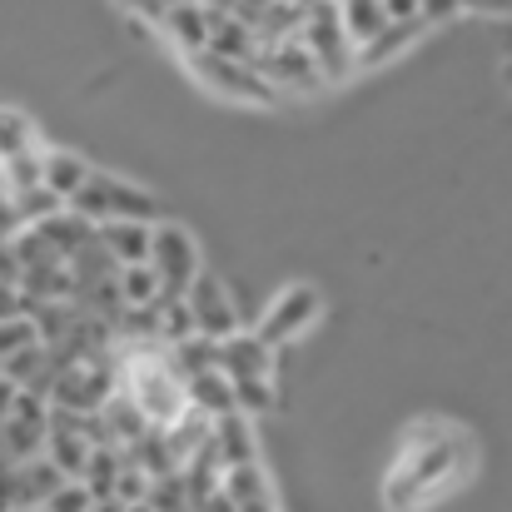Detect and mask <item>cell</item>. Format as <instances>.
Wrapping results in <instances>:
<instances>
[{
    "instance_id": "obj_7",
    "label": "cell",
    "mask_w": 512,
    "mask_h": 512,
    "mask_svg": "<svg viewBox=\"0 0 512 512\" xmlns=\"http://www.w3.org/2000/svg\"><path fill=\"white\" fill-rule=\"evenodd\" d=\"M145 264L155 269L165 299H184V289H189L194 274L204 269V264H199L194 234L179 229V224H155V229H150V259H145Z\"/></svg>"
},
{
    "instance_id": "obj_31",
    "label": "cell",
    "mask_w": 512,
    "mask_h": 512,
    "mask_svg": "<svg viewBox=\"0 0 512 512\" xmlns=\"http://www.w3.org/2000/svg\"><path fill=\"white\" fill-rule=\"evenodd\" d=\"M20 224H15V209H10V194L0 189V239H10Z\"/></svg>"
},
{
    "instance_id": "obj_30",
    "label": "cell",
    "mask_w": 512,
    "mask_h": 512,
    "mask_svg": "<svg viewBox=\"0 0 512 512\" xmlns=\"http://www.w3.org/2000/svg\"><path fill=\"white\" fill-rule=\"evenodd\" d=\"M378 10H383L388 25H398V20H418V0H378Z\"/></svg>"
},
{
    "instance_id": "obj_10",
    "label": "cell",
    "mask_w": 512,
    "mask_h": 512,
    "mask_svg": "<svg viewBox=\"0 0 512 512\" xmlns=\"http://www.w3.org/2000/svg\"><path fill=\"white\" fill-rule=\"evenodd\" d=\"M184 304H189V319H194V334L199 339H229L234 329H239V309H234V299H229V289L214 279V274H194V284L184 289Z\"/></svg>"
},
{
    "instance_id": "obj_24",
    "label": "cell",
    "mask_w": 512,
    "mask_h": 512,
    "mask_svg": "<svg viewBox=\"0 0 512 512\" xmlns=\"http://www.w3.org/2000/svg\"><path fill=\"white\" fill-rule=\"evenodd\" d=\"M334 5H339V20H343V30H348V40H353V50L368 45L388 25L383 10H378V0H334Z\"/></svg>"
},
{
    "instance_id": "obj_9",
    "label": "cell",
    "mask_w": 512,
    "mask_h": 512,
    "mask_svg": "<svg viewBox=\"0 0 512 512\" xmlns=\"http://www.w3.org/2000/svg\"><path fill=\"white\" fill-rule=\"evenodd\" d=\"M319 319H324V294H319L314 284H289V289H279V299L264 309V319H259L254 334L279 353L284 343L304 339Z\"/></svg>"
},
{
    "instance_id": "obj_12",
    "label": "cell",
    "mask_w": 512,
    "mask_h": 512,
    "mask_svg": "<svg viewBox=\"0 0 512 512\" xmlns=\"http://www.w3.org/2000/svg\"><path fill=\"white\" fill-rule=\"evenodd\" d=\"M209 448L219 458V468H239V463H259V438H254V423L249 413H224V418H209Z\"/></svg>"
},
{
    "instance_id": "obj_8",
    "label": "cell",
    "mask_w": 512,
    "mask_h": 512,
    "mask_svg": "<svg viewBox=\"0 0 512 512\" xmlns=\"http://www.w3.org/2000/svg\"><path fill=\"white\" fill-rule=\"evenodd\" d=\"M45 433H50V403L40 393H20L15 388V403L0 418V463L15 468V463L40 458L45 453Z\"/></svg>"
},
{
    "instance_id": "obj_26",
    "label": "cell",
    "mask_w": 512,
    "mask_h": 512,
    "mask_svg": "<svg viewBox=\"0 0 512 512\" xmlns=\"http://www.w3.org/2000/svg\"><path fill=\"white\" fill-rule=\"evenodd\" d=\"M145 493H150V478H145V473H140V468L125 458V463H120V478H115V493H110V498H115L120 508H135V503H145Z\"/></svg>"
},
{
    "instance_id": "obj_17",
    "label": "cell",
    "mask_w": 512,
    "mask_h": 512,
    "mask_svg": "<svg viewBox=\"0 0 512 512\" xmlns=\"http://www.w3.org/2000/svg\"><path fill=\"white\" fill-rule=\"evenodd\" d=\"M204 50H214L224 60H254L259 55V35L234 10H209V45Z\"/></svg>"
},
{
    "instance_id": "obj_25",
    "label": "cell",
    "mask_w": 512,
    "mask_h": 512,
    "mask_svg": "<svg viewBox=\"0 0 512 512\" xmlns=\"http://www.w3.org/2000/svg\"><path fill=\"white\" fill-rule=\"evenodd\" d=\"M10 209H15V224H40L45 214H55V209H65L45 184H35V189H20V194H10Z\"/></svg>"
},
{
    "instance_id": "obj_35",
    "label": "cell",
    "mask_w": 512,
    "mask_h": 512,
    "mask_svg": "<svg viewBox=\"0 0 512 512\" xmlns=\"http://www.w3.org/2000/svg\"><path fill=\"white\" fill-rule=\"evenodd\" d=\"M199 5H204V10H234L239 0H199Z\"/></svg>"
},
{
    "instance_id": "obj_13",
    "label": "cell",
    "mask_w": 512,
    "mask_h": 512,
    "mask_svg": "<svg viewBox=\"0 0 512 512\" xmlns=\"http://www.w3.org/2000/svg\"><path fill=\"white\" fill-rule=\"evenodd\" d=\"M20 229H35L40 244H45L50 254H60V259H75L85 244H95V224H90L85 214H75L70 204L55 209V214H45L40 224H20Z\"/></svg>"
},
{
    "instance_id": "obj_21",
    "label": "cell",
    "mask_w": 512,
    "mask_h": 512,
    "mask_svg": "<svg viewBox=\"0 0 512 512\" xmlns=\"http://www.w3.org/2000/svg\"><path fill=\"white\" fill-rule=\"evenodd\" d=\"M423 30H428L423 20H398V25H383L368 45H358V50H353V65H378V60H388V55L408 50Z\"/></svg>"
},
{
    "instance_id": "obj_6",
    "label": "cell",
    "mask_w": 512,
    "mask_h": 512,
    "mask_svg": "<svg viewBox=\"0 0 512 512\" xmlns=\"http://www.w3.org/2000/svg\"><path fill=\"white\" fill-rule=\"evenodd\" d=\"M299 40L304 50L314 55V65L324 70V80H343L353 70V40L339 20V5L334 0H314L299 20Z\"/></svg>"
},
{
    "instance_id": "obj_33",
    "label": "cell",
    "mask_w": 512,
    "mask_h": 512,
    "mask_svg": "<svg viewBox=\"0 0 512 512\" xmlns=\"http://www.w3.org/2000/svg\"><path fill=\"white\" fill-rule=\"evenodd\" d=\"M120 5H125V10H135V15H145V20H160V10H165L160 0H120Z\"/></svg>"
},
{
    "instance_id": "obj_27",
    "label": "cell",
    "mask_w": 512,
    "mask_h": 512,
    "mask_svg": "<svg viewBox=\"0 0 512 512\" xmlns=\"http://www.w3.org/2000/svg\"><path fill=\"white\" fill-rule=\"evenodd\" d=\"M35 324H30V314H15V319H0V358H10V353H20L25 343H35Z\"/></svg>"
},
{
    "instance_id": "obj_1",
    "label": "cell",
    "mask_w": 512,
    "mask_h": 512,
    "mask_svg": "<svg viewBox=\"0 0 512 512\" xmlns=\"http://www.w3.org/2000/svg\"><path fill=\"white\" fill-rule=\"evenodd\" d=\"M473 468V438L453 423H418L403 448L398 463L383 483V503L388 512H418L433 498H443L463 473Z\"/></svg>"
},
{
    "instance_id": "obj_5",
    "label": "cell",
    "mask_w": 512,
    "mask_h": 512,
    "mask_svg": "<svg viewBox=\"0 0 512 512\" xmlns=\"http://www.w3.org/2000/svg\"><path fill=\"white\" fill-rule=\"evenodd\" d=\"M254 70L274 85V95H314L324 90V70L314 65V55L304 50L299 35H284V40H264L259 55H254Z\"/></svg>"
},
{
    "instance_id": "obj_11",
    "label": "cell",
    "mask_w": 512,
    "mask_h": 512,
    "mask_svg": "<svg viewBox=\"0 0 512 512\" xmlns=\"http://www.w3.org/2000/svg\"><path fill=\"white\" fill-rule=\"evenodd\" d=\"M274 348L259 339L254 329H234L229 339L214 343V368L229 378V383H269L274 378Z\"/></svg>"
},
{
    "instance_id": "obj_20",
    "label": "cell",
    "mask_w": 512,
    "mask_h": 512,
    "mask_svg": "<svg viewBox=\"0 0 512 512\" xmlns=\"http://www.w3.org/2000/svg\"><path fill=\"white\" fill-rule=\"evenodd\" d=\"M90 438L85 433H65V428H50L45 433V458L55 463V473L65 478V483H80V473H85V463H90Z\"/></svg>"
},
{
    "instance_id": "obj_14",
    "label": "cell",
    "mask_w": 512,
    "mask_h": 512,
    "mask_svg": "<svg viewBox=\"0 0 512 512\" xmlns=\"http://www.w3.org/2000/svg\"><path fill=\"white\" fill-rule=\"evenodd\" d=\"M150 229L155 224H145V219H105V224H95V244L110 254L115 269L120 264H145L150 259Z\"/></svg>"
},
{
    "instance_id": "obj_37",
    "label": "cell",
    "mask_w": 512,
    "mask_h": 512,
    "mask_svg": "<svg viewBox=\"0 0 512 512\" xmlns=\"http://www.w3.org/2000/svg\"><path fill=\"white\" fill-rule=\"evenodd\" d=\"M160 5H184V0H160Z\"/></svg>"
},
{
    "instance_id": "obj_15",
    "label": "cell",
    "mask_w": 512,
    "mask_h": 512,
    "mask_svg": "<svg viewBox=\"0 0 512 512\" xmlns=\"http://www.w3.org/2000/svg\"><path fill=\"white\" fill-rule=\"evenodd\" d=\"M219 493L229 498L234 512H279L274 508V488H269V473L259 463H239V468H224L219 478Z\"/></svg>"
},
{
    "instance_id": "obj_34",
    "label": "cell",
    "mask_w": 512,
    "mask_h": 512,
    "mask_svg": "<svg viewBox=\"0 0 512 512\" xmlns=\"http://www.w3.org/2000/svg\"><path fill=\"white\" fill-rule=\"evenodd\" d=\"M10 403H15V383H5V378H0V418L10 413Z\"/></svg>"
},
{
    "instance_id": "obj_2",
    "label": "cell",
    "mask_w": 512,
    "mask_h": 512,
    "mask_svg": "<svg viewBox=\"0 0 512 512\" xmlns=\"http://www.w3.org/2000/svg\"><path fill=\"white\" fill-rule=\"evenodd\" d=\"M70 209H75V214H85L90 224H105V219H145V224H155L160 199H155L150 189H140V184L120 179V174L90 170V179L75 189Z\"/></svg>"
},
{
    "instance_id": "obj_22",
    "label": "cell",
    "mask_w": 512,
    "mask_h": 512,
    "mask_svg": "<svg viewBox=\"0 0 512 512\" xmlns=\"http://www.w3.org/2000/svg\"><path fill=\"white\" fill-rule=\"evenodd\" d=\"M115 294H120V309H145L160 299V279L150 264H120L115 269Z\"/></svg>"
},
{
    "instance_id": "obj_32",
    "label": "cell",
    "mask_w": 512,
    "mask_h": 512,
    "mask_svg": "<svg viewBox=\"0 0 512 512\" xmlns=\"http://www.w3.org/2000/svg\"><path fill=\"white\" fill-rule=\"evenodd\" d=\"M463 10H488V15H512V0H463Z\"/></svg>"
},
{
    "instance_id": "obj_19",
    "label": "cell",
    "mask_w": 512,
    "mask_h": 512,
    "mask_svg": "<svg viewBox=\"0 0 512 512\" xmlns=\"http://www.w3.org/2000/svg\"><path fill=\"white\" fill-rule=\"evenodd\" d=\"M184 403L204 418H224V413H234V388L219 368H204V373L184 378Z\"/></svg>"
},
{
    "instance_id": "obj_28",
    "label": "cell",
    "mask_w": 512,
    "mask_h": 512,
    "mask_svg": "<svg viewBox=\"0 0 512 512\" xmlns=\"http://www.w3.org/2000/svg\"><path fill=\"white\" fill-rule=\"evenodd\" d=\"M463 10V0H418V20L423 25H438V20H453Z\"/></svg>"
},
{
    "instance_id": "obj_4",
    "label": "cell",
    "mask_w": 512,
    "mask_h": 512,
    "mask_svg": "<svg viewBox=\"0 0 512 512\" xmlns=\"http://www.w3.org/2000/svg\"><path fill=\"white\" fill-rule=\"evenodd\" d=\"M184 65H189V75H194L209 95H219V100L279 105L274 85L254 70V60H224V55H214V50H194V55H184Z\"/></svg>"
},
{
    "instance_id": "obj_18",
    "label": "cell",
    "mask_w": 512,
    "mask_h": 512,
    "mask_svg": "<svg viewBox=\"0 0 512 512\" xmlns=\"http://www.w3.org/2000/svg\"><path fill=\"white\" fill-rule=\"evenodd\" d=\"M85 179H90V160H85V155H75V150H40V184H45L60 204H70Z\"/></svg>"
},
{
    "instance_id": "obj_23",
    "label": "cell",
    "mask_w": 512,
    "mask_h": 512,
    "mask_svg": "<svg viewBox=\"0 0 512 512\" xmlns=\"http://www.w3.org/2000/svg\"><path fill=\"white\" fill-rule=\"evenodd\" d=\"M25 150H40V135H35V120L15 105H0V165L25 155Z\"/></svg>"
},
{
    "instance_id": "obj_36",
    "label": "cell",
    "mask_w": 512,
    "mask_h": 512,
    "mask_svg": "<svg viewBox=\"0 0 512 512\" xmlns=\"http://www.w3.org/2000/svg\"><path fill=\"white\" fill-rule=\"evenodd\" d=\"M125 512H150V508H145V503H135V508H125Z\"/></svg>"
},
{
    "instance_id": "obj_16",
    "label": "cell",
    "mask_w": 512,
    "mask_h": 512,
    "mask_svg": "<svg viewBox=\"0 0 512 512\" xmlns=\"http://www.w3.org/2000/svg\"><path fill=\"white\" fill-rule=\"evenodd\" d=\"M160 30L179 55H194L209 45V10L199 0H184V5H165L160 10Z\"/></svg>"
},
{
    "instance_id": "obj_3",
    "label": "cell",
    "mask_w": 512,
    "mask_h": 512,
    "mask_svg": "<svg viewBox=\"0 0 512 512\" xmlns=\"http://www.w3.org/2000/svg\"><path fill=\"white\" fill-rule=\"evenodd\" d=\"M115 353H95V358H75V363H60L55 368V383L45 393L50 408H65V413H100V403L115 393Z\"/></svg>"
},
{
    "instance_id": "obj_29",
    "label": "cell",
    "mask_w": 512,
    "mask_h": 512,
    "mask_svg": "<svg viewBox=\"0 0 512 512\" xmlns=\"http://www.w3.org/2000/svg\"><path fill=\"white\" fill-rule=\"evenodd\" d=\"M0 512H25L20 508V483H15V468L0 463Z\"/></svg>"
}]
</instances>
